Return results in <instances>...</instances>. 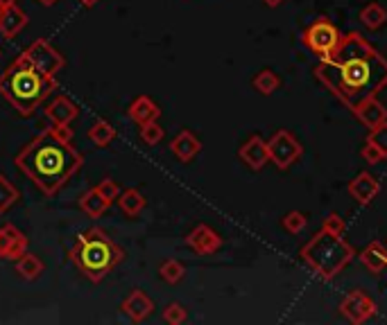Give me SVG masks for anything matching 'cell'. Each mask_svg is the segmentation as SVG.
Returning a JSON list of instances; mask_svg holds the SVG:
<instances>
[{"label":"cell","instance_id":"cell-2","mask_svg":"<svg viewBox=\"0 0 387 325\" xmlns=\"http://www.w3.org/2000/svg\"><path fill=\"white\" fill-rule=\"evenodd\" d=\"M14 162L46 197H55L82 170L84 156L73 143H61L52 136L50 129H43L18 151Z\"/></svg>","mask_w":387,"mask_h":325},{"label":"cell","instance_id":"cell-6","mask_svg":"<svg viewBox=\"0 0 387 325\" xmlns=\"http://www.w3.org/2000/svg\"><path fill=\"white\" fill-rule=\"evenodd\" d=\"M342 37L344 34L331 23V18L319 16L301 32V46L308 52H313L317 59H326L338 50V46L342 43Z\"/></svg>","mask_w":387,"mask_h":325},{"label":"cell","instance_id":"cell-29","mask_svg":"<svg viewBox=\"0 0 387 325\" xmlns=\"http://www.w3.org/2000/svg\"><path fill=\"white\" fill-rule=\"evenodd\" d=\"M138 136H141V140H143L145 145L154 147V145L161 143V140H164L166 132H164V127H161L156 120H152V122L141 125V132H138Z\"/></svg>","mask_w":387,"mask_h":325},{"label":"cell","instance_id":"cell-17","mask_svg":"<svg viewBox=\"0 0 387 325\" xmlns=\"http://www.w3.org/2000/svg\"><path fill=\"white\" fill-rule=\"evenodd\" d=\"M43 113H46V117L52 125H70L75 117L80 115V108L78 104H73L66 95H57L55 100L43 108Z\"/></svg>","mask_w":387,"mask_h":325},{"label":"cell","instance_id":"cell-13","mask_svg":"<svg viewBox=\"0 0 387 325\" xmlns=\"http://www.w3.org/2000/svg\"><path fill=\"white\" fill-rule=\"evenodd\" d=\"M30 23L27 14L18 7V3L14 5H0V37L3 39H14L23 32Z\"/></svg>","mask_w":387,"mask_h":325},{"label":"cell","instance_id":"cell-11","mask_svg":"<svg viewBox=\"0 0 387 325\" xmlns=\"http://www.w3.org/2000/svg\"><path fill=\"white\" fill-rule=\"evenodd\" d=\"M30 240L23 231H18L14 224L0 226V257L3 260H16L27 251Z\"/></svg>","mask_w":387,"mask_h":325},{"label":"cell","instance_id":"cell-38","mask_svg":"<svg viewBox=\"0 0 387 325\" xmlns=\"http://www.w3.org/2000/svg\"><path fill=\"white\" fill-rule=\"evenodd\" d=\"M39 5H43V7H55L59 0H37Z\"/></svg>","mask_w":387,"mask_h":325},{"label":"cell","instance_id":"cell-14","mask_svg":"<svg viewBox=\"0 0 387 325\" xmlns=\"http://www.w3.org/2000/svg\"><path fill=\"white\" fill-rule=\"evenodd\" d=\"M349 194L353 197V201H358L360 205H367L381 194V183L376 177H371L369 172H360L356 179H351Z\"/></svg>","mask_w":387,"mask_h":325},{"label":"cell","instance_id":"cell-33","mask_svg":"<svg viewBox=\"0 0 387 325\" xmlns=\"http://www.w3.org/2000/svg\"><path fill=\"white\" fill-rule=\"evenodd\" d=\"M95 190H98L109 203H113L118 199V194H121V186H118L113 179H102L98 186H95Z\"/></svg>","mask_w":387,"mask_h":325},{"label":"cell","instance_id":"cell-32","mask_svg":"<svg viewBox=\"0 0 387 325\" xmlns=\"http://www.w3.org/2000/svg\"><path fill=\"white\" fill-rule=\"evenodd\" d=\"M367 143H371L374 147H379V151L383 154V158H387V122L369 129Z\"/></svg>","mask_w":387,"mask_h":325},{"label":"cell","instance_id":"cell-3","mask_svg":"<svg viewBox=\"0 0 387 325\" xmlns=\"http://www.w3.org/2000/svg\"><path fill=\"white\" fill-rule=\"evenodd\" d=\"M57 91V79L43 75L23 52L0 72V95L12 104L18 115L30 117Z\"/></svg>","mask_w":387,"mask_h":325},{"label":"cell","instance_id":"cell-34","mask_svg":"<svg viewBox=\"0 0 387 325\" xmlns=\"http://www.w3.org/2000/svg\"><path fill=\"white\" fill-rule=\"evenodd\" d=\"M50 132L57 140H61V143H73V138H75V129L70 125H52Z\"/></svg>","mask_w":387,"mask_h":325},{"label":"cell","instance_id":"cell-40","mask_svg":"<svg viewBox=\"0 0 387 325\" xmlns=\"http://www.w3.org/2000/svg\"><path fill=\"white\" fill-rule=\"evenodd\" d=\"M14 3H18V0H0V5H14Z\"/></svg>","mask_w":387,"mask_h":325},{"label":"cell","instance_id":"cell-23","mask_svg":"<svg viewBox=\"0 0 387 325\" xmlns=\"http://www.w3.org/2000/svg\"><path fill=\"white\" fill-rule=\"evenodd\" d=\"M16 274L23 278V280H37L43 271H46V265L41 262V260L35 255V253H23L18 260H16V267H14Z\"/></svg>","mask_w":387,"mask_h":325},{"label":"cell","instance_id":"cell-5","mask_svg":"<svg viewBox=\"0 0 387 325\" xmlns=\"http://www.w3.org/2000/svg\"><path fill=\"white\" fill-rule=\"evenodd\" d=\"M299 255L317 278L333 280L351 262L356 251H353V246L349 242L342 240V235L321 229L301 246Z\"/></svg>","mask_w":387,"mask_h":325},{"label":"cell","instance_id":"cell-24","mask_svg":"<svg viewBox=\"0 0 387 325\" xmlns=\"http://www.w3.org/2000/svg\"><path fill=\"white\" fill-rule=\"evenodd\" d=\"M358 18H360V23L364 27L376 32V30H381L387 23V9L383 5H379V3H369V5H364L360 9Z\"/></svg>","mask_w":387,"mask_h":325},{"label":"cell","instance_id":"cell-22","mask_svg":"<svg viewBox=\"0 0 387 325\" xmlns=\"http://www.w3.org/2000/svg\"><path fill=\"white\" fill-rule=\"evenodd\" d=\"M116 203H118V208L123 210V215H127V217H138V215L143 212V208H145V197L136 188H129V190L118 194Z\"/></svg>","mask_w":387,"mask_h":325},{"label":"cell","instance_id":"cell-9","mask_svg":"<svg viewBox=\"0 0 387 325\" xmlns=\"http://www.w3.org/2000/svg\"><path fill=\"white\" fill-rule=\"evenodd\" d=\"M376 310H379L376 300L362 289H353L340 300V314L353 325L367 323L371 317H376Z\"/></svg>","mask_w":387,"mask_h":325},{"label":"cell","instance_id":"cell-35","mask_svg":"<svg viewBox=\"0 0 387 325\" xmlns=\"http://www.w3.org/2000/svg\"><path fill=\"white\" fill-rule=\"evenodd\" d=\"M321 229H326V231H331V233H338V235H342L344 233V229H347V224H344V219L340 215H336V212H331L326 219H324V226Z\"/></svg>","mask_w":387,"mask_h":325},{"label":"cell","instance_id":"cell-4","mask_svg":"<svg viewBox=\"0 0 387 325\" xmlns=\"http://www.w3.org/2000/svg\"><path fill=\"white\" fill-rule=\"evenodd\" d=\"M68 260L80 269L86 280L98 285L123 262L125 251L102 229L93 226V229L80 233L78 242L68 251Z\"/></svg>","mask_w":387,"mask_h":325},{"label":"cell","instance_id":"cell-8","mask_svg":"<svg viewBox=\"0 0 387 325\" xmlns=\"http://www.w3.org/2000/svg\"><path fill=\"white\" fill-rule=\"evenodd\" d=\"M25 57L35 63V66L43 72V75H48V77H55V75L66 66V57L55 48V46H50V43L46 39H37V41H32L30 46L23 50Z\"/></svg>","mask_w":387,"mask_h":325},{"label":"cell","instance_id":"cell-10","mask_svg":"<svg viewBox=\"0 0 387 325\" xmlns=\"http://www.w3.org/2000/svg\"><path fill=\"white\" fill-rule=\"evenodd\" d=\"M184 242H186V246L190 248V251L197 253V255H213L222 248V237L207 224L195 226V229L186 235Z\"/></svg>","mask_w":387,"mask_h":325},{"label":"cell","instance_id":"cell-12","mask_svg":"<svg viewBox=\"0 0 387 325\" xmlns=\"http://www.w3.org/2000/svg\"><path fill=\"white\" fill-rule=\"evenodd\" d=\"M238 156L245 162L247 167L258 172L263 170L267 162H270V151H267V140H263L261 136H250L242 143V147L238 149Z\"/></svg>","mask_w":387,"mask_h":325},{"label":"cell","instance_id":"cell-19","mask_svg":"<svg viewBox=\"0 0 387 325\" xmlns=\"http://www.w3.org/2000/svg\"><path fill=\"white\" fill-rule=\"evenodd\" d=\"M129 117L141 127L145 122H152V120H159L161 117V108L156 106V102L152 100V97L147 95H138L136 100L129 104Z\"/></svg>","mask_w":387,"mask_h":325},{"label":"cell","instance_id":"cell-36","mask_svg":"<svg viewBox=\"0 0 387 325\" xmlns=\"http://www.w3.org/2000/svg\"><path fill=\"white\" fill-rule=\"evenodd\" d=\"M362 158L369 162V165H376V162H381L383 160V154L379 151V147H374L371 143H364V147H362Z\"/></svg>","mask_w":387,"mask_h":325},{"label":"cell","instance_id":"cell-7","mask_svg":"<svg viewBox=\"0 0 387 325\" xmlns=\"http://www.w3.org/2000/svg\"><path fill=\"white\" fill-rule=\"evenodd\" d=\"M267 151H270V160L278 170H288L301 158L304 147H301V143L288 129H278V132H274L272 138L267 140Z\"/></svg>","mask_w":387,"mask_h":325},{"label":"cell","instance_id":"cell-20","mask_svg":"<svg viewBox=\"0 0 387 325\" xmlns=\"http://www.w3.org/2000/svg\"><path fill=\"white\" fill-rule=\"evenodd\" d=\"M360 262L364 265V269L371 271L374 276H381L387 269V246L383 242H369L362 248Z\"/></svg>","mask_w":387,"mask_h":325},{"label":"cell","instance_id":"cell-31","mask_svg":"<svg viewBox=\"0 0 387 325\" xmlns=\"http://www.w3.org/2000/svg\"><path fill=\"white\" fill-rule=\"evenodd\" d=\"M188 319V312L186 307L181 305V302H170V305L164 307V321L170 323V325H181V323H186Z\"/></svg>","mask_w":387,"mask_h":325},{"label":"cell","instance_id":"cell-15","mask_svg":"<svg viewBox=\"0 0 387 325\" xmlns=\"http://www.w3.org/2000/svg\"><path fill=\"white\" fill-rule=\"evenodd\" d=\"M121 310H123L134 323H141V321H145V319L149 317V314L154 312V302H152V298H149V296L145 294V291L134 289L132 294H129V296L123 300Z\"/></svg>","mask_w":387,"mask_h":325},{"label":"cell","instance_id":"cell-26","mask_svg":"<svg viewBox=\"0 0 387 325\" xmlns=\"http://www.w3.org/2000/svg\"><path fill=\"white\" fill-rule=\"evenodd\" d=\"M252 86L254 89L261 93V95H272L278 86H281V79H278V75L270 68H263L261 72H256L254 75V79H252Z\"/></svg>","mask_w":387,"mask_h":325},{"label":"cell","instance_id":"cell-39","mask_svg":"<svg viewBox=\"0 0 387 325\" xmlns=\"http://www.w3.org/2000/svg\"><path fill=\"white\" fill-rule=\"evenodd\" d=\"M80 3H82L84 7H93V5H98L100 0H80Z\"/></svg>","mask_w":387,"mask_h":325},{"label":"cell","instance_id":"cell-37","mask_svg":"<svg viewBox=\"0 0 387 325\" xmlns=\"http://www.w3.org/2000/svg\"><path fill=\"white\" fill-rule=\"evenodd\" d=\"M263 3L267 5V7H281L285 0H263Z\"/></svg>","mask_w":387,"mask_h":325},{"label":"cell","instance_id":"cell-27","mask_svg":"<svg viewBox=\"0 0 387 325\" xmlns=\"http://www.w3.org/2000/svg\"><path fill=\"white\" fill-rule=\"evenodd\" d=\"M20 199V192L5 174H0V215H5Z\"/></svg>","mask_w":387,"mask_h":325},{"label":"cell","instance_id":"cell-18","mask_svg":"<svg viewBox=\"0 0 387 325\" xmlns=\"http://www.w3.org/2000/svg\"><path fill=\"white\" fill-rule=\"evenodd\" d=\"M353 115H356L358 122L364 125L367 129H374V127L387 122V108L379 97H371V100L362 102L356 111H353Z\"/></svg>","mask_w":387,"mask_h":325},{"label":"cell","instance_id":"cell-30","mask_svg":"<svg viewBox=\"0 0 387 325\" xmlns=\"http://www.w3.org/2000/svg\"><path fill=\"white\" fill-rule=\"evenodd\" d=\"M281 226L290 233V235H299L301 231L308 226V219H306V215L304 212H299V210H290L283 219H281Z\"/></svg>","mask_w":387,"mask_h":325},{"label":"cell","instance_id":"cell-25","mask_svg":"<svg viewBox=\"0 0 387 325\" xmlns=\"http://www.w3.org/2000/svg\"><path fill=\"white\" fill-rule=\"evenodd\" d=\"M89 140L95 145V147H109L113 140H116V129L111 127V122H106V120H95L91 127H89Z\"/></svg>","mask_w":387,"mask_h":325},{"label":"cell","instance_id":"cell-28","mask_svg":"<svg viewBox=\"0 0 387 325\" xmlns=\"http://www.w3.org/2000/svg\"><path fill=\"white\" fill-rule=\"evenodd\" d=\"M159 276L164 278L168 285H179L181 280H184V276H186V267L181 265L179 260L170 257V260H166V262H161Z\"/></svg>","mask_w":387,"mask_h":325},{"label":"cell","instance_id":"cell-16","mask_svg":"<svg viewBox=\"0 0 387 325\" xmlns=\"http://www.w3.org/2000/svg\"><path fill=\"white\" fill-rule=\"evenodd\" d=\"M170 151L175 154L177 160L190 162L202 151V140L195 134H192V132H188V129H184V132H179L175 138H172Z\"/></svg>","mask_w":387,"mask_h":325},{"label":"cell","instance_id":"cell-21","mask_svg":"<svg viewBox=\"0 0 387 325\" xmlns=\"http://www.w3.org/2000/svg\"><path fill=\"white\" fill-rule=\"evenodd\" d=\"M78 205H80V210L86 215V217H91V219H98V217H102L106 212V208H109V201H106L102 194L91 188V190H86L82 197L78 199Z\"/></svg>","mask_w":387,"mask_h":325},{"label":"cell","instance_id":"cell-1","mask_svg":"<svg viewBox=\"0 0 387 325\" xmlns=\"http://www.w3.org/2000/svg\"><path fill=\"white\" fill-rule=\"evenodd\" d=\"M315 77L353 113L387 86V59L360 32H349L331 57L319 59Z\"/></svg>","mask_w":387,"mask_h":325}]
</instances>
